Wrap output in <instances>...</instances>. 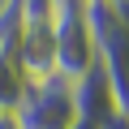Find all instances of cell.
Returning <instances> with one entry per match:
<instances>
[{
	"mask_svg": "<svg viewBox=\"0 0 129 129\" xmlns=\"http://www.w3.org/2000/svg\"><path fill=\"white\" fill-rule=\"evenodd\" d=\"M17 125L22 129H69L78 120L73 112V86L64 78H43V82H30L22 103H17Z\"/></svg>",
	"mask_w": 129,
	"mask_h": 129,
	"instance_id": "4",
	"label": "cell"
},
{
	"mask_svg": "<svg viewBox=\"0 0 129 129\" xmlns=\"http://www.w3.org/2000/svg\"><path fill=\"white\" fill-rule=\"evenodd\" d=\"M69 129H99V125H90V120H73Z\"/></svg>",
	"mask_w": 129,
	"mask_h": 129,
	"instance_id": "8",
	"label": "cell"
},
{
	"mask_svg": "<svg viewBox=\"0 0 129 129\" xmlns=\"http://www.w3.org/2000/svg\"><path fill=\"white\" fill-rule=\"evenodd\" d=\"M0 129H22V125H17V116H13V112H0Z\"/></svg>",
	"mask_w": 129,
	"mask_h": 129,
	"instance_id": "7",
	"label": "cell"
},
{
	"mask_svg": "<svg viewBox=\"0 0 129 129\" xmlns=\"http://www.w3.org/2000/svg\"><path fill=\"white\" fill-rule=\"evenodd\" d=\"M99 69L120 112H129V0H86Z\"/></svg>",
	"mask_w": 129,
	"mask_h": 129,
	"instance_id": "1",
	"label": "cell"
},
{
	"mask_svg": "<svg viewBox=\"0 0 129 129\" xmlns=\"http://www.w3.org/2000/svg\"><path fill=\"white\" fill-rule=\"evenodd\" d=\"M99 64L86 0H56V78L78 82Z\"/></svg>",
	"mask_w": 129,
	"mask_h": 129,
	"instance_id": "3",
	"label": "cell"
},
{
	"mask_svg": "<svg viewBox=\"0 0 129 129\" xmlns=\"http://www.w3.org/2000/svg\"><path fill=\"white\" fill-rule=\"evenodd\" d=\"M26 73H22V64L13 52H0V112H17L22 95H26Z\"/></svg>",
	"mask_w": 129,
	"mask_h": 129,
	"instance_id": "6",
	"label": "cell"
},
{
	"mask_svg": "<svg viewBox=\"0 0 129 129\" xmlns=\"http://www.w3.org/2000/svg\"><path fill=\"white\" fill-rule=\"evenodd\" d=\"M125 116H129V112H125Z\"/></svg>",
	"mask_w": 129,
	"mask_h": 129,
	"instance_id": "9",
	"label": "cell"
},
{
	"mask_svg": "<svg viewBox=\"0 0 129 129\" xmlns=\"http://www.w3.org/2000/svg\"><path fill=\"white\" fill-rule=\"evenodd\" d=\"M13 56L22 64L26 82H43L56 73V0H30L22 5Z\"/></svg>",
	"mask_w": 129,
	"mask_h": 129,
	"instance_id": "2",
	"label": "cell"
},
{
	"mask_svg": "<svg viewBox=\"0 0 129 129\" xmlns=\"http://www.w3.org/2000/svg\"><path fill=\"white\" fill-rule=\"evenodd\" d=\"M69 86H73V112H78V120L108 125V120L120 112V108H116V99H112V86H108V78H103V69H99V64H95L86 78L69 82Z\"/></svg>",
	"mask_w": 129,
	"mask_h": 129,
	"instance_id": "5",
	"label": "cell"
}]
</instances>
